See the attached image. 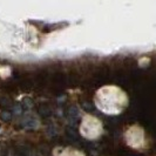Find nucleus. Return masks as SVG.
<instances>
[{
    "label": "nucleus",
    "instance_id": "20e7f679",
    "mask_svg": "<svg viewBox=\"0 0 156 156\" xmlns=\"http://www.w3.org/2000/svg\"><path fill=\"white\" fill-rule=\"evenodd\" d=\"M54 156H86V154L74 147H65L58 149Z\"/></svg>",
    "mask_w": 156,
    "mask_h": 156
},
{
    "label": "nucleus",
    "instance_id": "f257e3e1",
    "mask_svg": "<svg viewBox=\"0 0 156 156\" xmlns=\"http://www.w3.org/2000/svg\"><path fill=\"white\" fill-rule=\"evenodd\" d=\"M94 106L105 115L116 116L122 114L129 103L128 94L116 85H105L100 87L93 98Z\"/></svg>",
    "mask_w": 156,
    "mask_h": 156
},
{
    "label": "nucleus",
    "instance_id": "f03ea898",
    "mask_svg": "<svg viewBox=\"0 0 156 156\" xmlns=\"http://www.w3.org/2000/svg\"><path fill=\"white\" fill-rule=\"evenodd\" d=\"M80 134L83 139L95 141L100 139L103 134V123L99 117L92 114H86L80 122Z\"/></svg>",
    "mask_w": 156,
    "mask_h": 156
},
{
    "label": "nucleus",
    "instance_id": "7ed1b4c3",
    "mask_svg": "<svg viewBox=\"0 0 156 156\" xmlns=\"http://www.w3.org/2000/svg\"><path fill=\"white\" fill-rule=\"evenodd\" d=\"M125 141L132 149L142 150L146 148V144H147V135L142 127L133 125L126 129Z\"/></svg>",
    "mask_w": 156,
    "mask_h": 156
}]
</instances>
